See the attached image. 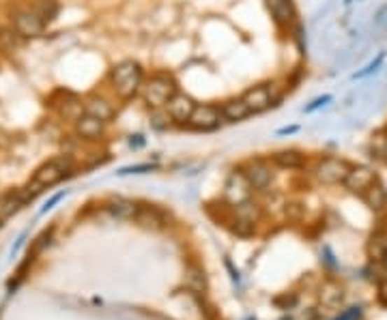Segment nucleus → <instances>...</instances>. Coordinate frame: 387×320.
I'll return each instance as SVG.
<instances>
[{
	"label": "nucleus",
	"instance_id": "aec40b11",
	"mask_svg": "<svg viewBox=\"0 0 387 320\" xmlns=\"http://www.w3.org/2000/svg\"><path fill=\"white\" fill-rule=\"evenodd\" d=\"M366 254L370 258V263L374 265H385L387 263V235L381 230L372 232L368 243H366Z\"/></svg>",
	"mask_w": 387,
	"mask_h": 320
},
{
	"label": "nucleus",
	"instance_id": "bb28decb",
	"mask_svg": "<svg viewBox=\"0 0 387 320\" xmlns=\"http://www.w3.org/2000/svg\"><path fill=\"white\" fill-rule=\"evenodd\" d=\"M155 168H157L155 163H136V166L118 170V177H127V174H146V172H153Z\"/></svg>",
	"mask_w": 387,
	"mask_h": 320
},
{
	"label": "nucleus",
	"instance_id": "7ed1b4c3",
	"mask_svg": "<svg viewBox=\"0 0 387 320\" xmlns=\"http://www.w3.org/2000/svg\"><path fill=\"white\" fill-rule=\"evenodd\" d=\"M73 170V161L69 155H56L52 159H48L45 163H41L35 174L31 177V181H28V185L24 187L28 200H33L37 194H41L43 189L48 187H54L58 185L63 179H67L69 174Z\"/></svg>",
	"mask_w": 387,
	"mask_h": 320
},
{
	"label": "nucleus",
	"instance_id": "5701e85b",
	"mask_svg": "<svg viewBox=\"0 0 387 320\" xmlns=\"http://www.w3.org/2000/svg\"><path fill=\"white\" fill-rule=\"evenodd\" d=\"M31 5L35 7V11L41 15V20L45 24H52L58 17V13H61V5H58V0H33Z\"/></svg>",
	"mask_w": 387,
	"mask_h": 320
},
{
	"label": "nucleus",
	"instance_id": "ddd939ff",
	"mask_svg": "<svg viewBox=\"0 0 387 320\" xmlns=\"http://www.w3.org/2000/svg\"><path fill=\"white\" fill-rule=\"evenodd\" d=\"M108 125L110 123L97 119V116H91V114L82 112L78 119L73 121V133L80 140H84V142H97V140H101L108 133Z\"/></svg>",
	"mask_w": 387,
	"mask_h": 320
},
{
	"label": "nucleus",
	"instance_id": "6e6552de",
	"mask_svg": "<svg viewBox=\"0 0 387 320\" xmlns=\"http://www.w3.org/2000/svg\"><path fill=\"white\" fill-rule=\"evenodd\" d=\"M274 163L272 159L265 157H250L248 161H244L239 166V170L244 172V177L248 179L252 191H267L274 183Z\"/></svg>",
	"mask_w": 387,
	"mask_h": 320
},
{
	"label": "nucleus",
	"instance_id": "7c9ffc66",
	"mask_svg": "<svg viewBox=\"0 0 387 320\" xmlns=\"http://www.w3.org/2000/svg\"><path fill=\"white\" fill-rule=\"evenodd\" d=\"M302 127L300 125H290V127H282V129H278L276 131V136H293V133H297Z\"/></svg>",
	"mask_w": 387,
	"mask_h": 320
},
{
	"label": "nucleus",
	"instance_id": "20e7f679",
	"mask_svg": "<svg viewBox=\"0 0 387 320\" xmlns=\"http://www.w3.org/2000/svg\"><path fill=\"white\" fill-rule=\"evenodd\" d=\"M288 93V86H284L278 80H267V82H258L252 84L241 93V97L246 99V103L250 106L252 114H265L269 110H276L278 106H282L284 97Z\"/></svg>",
	"mask_w": 387,
	"mask_h": 320
},
{
	"label": "nucleus",
	"instance_id": "4468645a",
	"mask_svg": "<svg viewBox=\"0 0 387 320\" xmlns=\"http://www.w3.org/2000/svg\"><path fill=\"white\" fill-rule=\"evenodd\" d=\"M232 217H234V224L237 228H248L252 230L260 219H262V207L260 202H256L252 196L239 205H232ZM234 228V230H237Z\"/></svg>",
	"mask_w": 387,
	"mask_h": 320
},
{
	"label": "nucleus",
	"instance_id": "0eeeda50",
	"mask_svg": "<svg viewBox=\"0 0 387 320\" xmlns=\"http://www.w3.org/2000/svg\"><path fill=\"white\" fill-rule=\"evenodd\" d=\"M11 28L22 39H37L45 33L48 24L41 20L33 5H24L11 13Z\"/></svg>",
	"mask_w": 387,
	"mask_h": 320
},
{
	"label": "nucleus",
	"instance_id": "f257e3e1",
	"mask_svg": "<svg viewBox=\"0 0 387 320\" xmlns=\"http://www.w3.org/2000/svg\"><path fill=\"white\" fill-rule=\"evenodd\" d=\"M144 80H146V69L136 58H121L108 71L110 93L121 103H132L140 99Z\"/></svg>",
	"mask_w": 387,
	"mask_h": 320
},
{
	"label": "nucleus",
	"instance_id": "f3484780",
	"mask_svg": "<svg viewBox=\"0 0 387 320\" xmlns=\"http://www.w3.org/2000/svg\"><path fill=\"white\" fill-rule=\"evenodd\" d=\"M26 202H31L26 196L24 189H9L0 196V224H5L7 219H11Z\"/></svg>",
	"mask_w": 387,
	"mask_h": 320
},
{
	"label": "nucleus",
	"instance_id": "1a4fd4ad",
	"mask_svg": "<svg viewBox=\"0 0 387 320\" xmlns=\"http://www.w3.org/2000/svg\"><path fill=\"white\" fill-rule=\"evenodd\" d=\"M118 101L114 95L108 97L104 93H88L84 99H82V106H84V112L86 114H91V116H97V119L106 121V123H112L116 116H118Z\"/></svg>",
	"mask_w": 387,
	"mask_h": 320
},
{
	"label": "nucleus",
	"instance_id": "a211bd4d",
	"mask_svg": "<svg viewBox=\"0 0 387 320\" xmlns=\"http://www.w3.org/2000/svg\"><path fill=\"white\" fill-rule=\"evenodd\" d=\"M272 163L280 170H304L308 163V157L300 149H282L269 155Z\"/></svg>",
	"mask_w": 387,
	"mask_h": 320
},
{
	"label": "nucleus",
	"instance_id": "dca6fc26",
	"mask_svg": "<svg viewBox=\"0 0 387 320\" xmlns=\"http://www.w3.org/2000/svg\"><path fill=\"white\" fill-rule=\"evenodd\" d=\"M222 112H224L226 125H239V123H246L248 119H252L254 116L250 106L246 103V99L241 95L224 99L222 101Z\"/></svg>",
	"mask_w": 387,
	"mask_h": 320
},
{
	"label": "nucleus",
	"instance_id": "393cba45",
	"mask_svg": "<svg viewBox=\"0 0 387 320\" xmlns=\"http://www.w3.org/2000/svg\"><path fill=\"white\" fill-rule=\"evenodd\" d=\"M383 61H385V54L381 52L372 63H368L362 71H357L355 75H353V80H364V78H368V75H372V73H377L379 71V67L383 65Z\"/></svg>",
	"mask_w": 387,
	"mask_h": 320
},
{
	"label": "nucleus",
	"instance_id": "b1692460",
	"mask_svg": "<svg viewBox=\"0 0 387 320\" xmlns=\"http://www.w3.org/2000/svg\"><path fill=\"white\" fill-rule=\"evenodd\" d=\"M148 125H151V129H155V131L174 129V127H172V121H170V116H168V112H166V108H162V110H148Z\"/></svg>",
	"mask_w": 387,
	"mask_h": 320
},
{
	"label": "nucleus",
	"instance_id": "412c9836",
	"mask_svg": "<svg viewBox=\"0 0 387 320\" xmlns=\"http://www.w3.org/2000/svg\"><path fill=\"white\" fill-rule=\"evenodd\" d=\"M362 200L366 202V207H368L370 211L383 213V211H387V187H385L381 181H377V183L362 196Z\"/></svg>",
	"mask_w": 387,
	"mask_h": 320
},
{
	"label": "nucleus",
	"instance_id": "39448f33",
	"mask_svg": "<svg viewBox=\"0 0 387 320\" xmlns=\"http://www.w3.org/2000/svg\"><path fill=\"white\" fill-rule=\"evenodd\" d=\"M224 125H226V119H224V112H222V101H198L185 131L211 133Z\"/></svg>",
	"mask_w": 387,
	"mask_h": 320
},
{
	"label": "nucleus",
	"instance_id": "c85d7f7f",
	"mask_svg": "<svg viewBox=\"0 0 387 320\" xmlns=\"http://www.w3.org/2000/svg\"><path fill=\"white\" fill-rule=\"evenodd\" d=\"M379 301L387 307V277L379 282Z\"/></svg>",
	"mask_w": 387,
	"mask_h": 320
},
{
	"label": "nucleus",
	"instance_id": "9d476101",
	"mask_svg": "<svg viewBox=\"0 0 387 320\" xmlns=\"http://www.w3.org/2000/svg\"><path fill=\"white\" fill-rule=\"evenodd\" d=\"M196 106H198V101H196L190 93L178 91V93L170 99V103L166 106V112H168L170 121H172V127H174V129H188V123H190V119H192V114H194Z\"/></svg>",
	"mask_w": 387,
	"mask_h": 320
},
{
	"label": "nucleus",
	"instance_id": "6ab92c4d",
	"mask_svg": "<svg viewBox=\"0 0 387 320\" xmlns=\"http://www.w3.org/2000/svg\"><path fill=\"white\" fill-rule=\"evenodd\" d=\"M106 209L116 219H136V215L140 211V207L136 205L134 200H127V198H121V196L110 198L106 202Z\"/></svg>",
	"mask_w": 387,
	"mask_h": 320
},
{
	"label": "nucleus",
	"instance_id": "a878e982",
	"mask_svg": "<svg viewBox=\"0 0 387 320\" xmlns=\"http://www.w3.org/2000/svg\"><path fill=\"white\" fill-rule=\"evenodd\" d=\"M332 101H334V97H332V95H321V97H314L308 106H304V108H302V112H304V114H312V112H316V110L325 108L327 103H332Z\"/></svg>",
	"mask_w": 387,
	"mask_h": 320
},
{
	"label": "nucleus",
	"instance_id": "c756f323",
	"mask_svg": "<svg viewBox=\"0 0 387 320\" xmlns=\"http://www.w3.org/2000/svg\"><path fill=\"white\" fill-rule=\"evenodd\" d=\"M144 142H146L144 136H142V133H136V136L129 138V147H132V149H140V147H144Z\"/></svg>",
	"mask_w": 387,
	"mask_h": 320
},
{
	"label": "nucleus",
	"instance_id": "2eb2a0df",
	"mask_svg": "<svg viewBox=\"0 0 387 320\" xmlns=\"http://www.w3.org/2000/svg\"><path fill=\"white\" fill-rule=\"evenodd\" d=\"M252 194V187L248 183V179L244 177V172L237 168L234 172H230V177L226 179V185H224V198L228 200V205H239V202L248 200Z\"/></svg>",
	"mask_w": 387,
	"mask_h": 320
},
{
	"label": "nucleus",
	"instance_id": "f8f14e48",
	"mask_svg": "<svg viewBox=\"0 0 387 320\" xmlns=\"http://www.w3.org/2000/svg\"><path fill=\"white\" fill-rule=\"evenodd\" d=\"M377 181H379V174H377V170H374L372 166L357 163V166L351 168V172H349L346 181L342 183V187H344L349 194L362 198Z\"/></svg>",
	"mask_w": 387,
	"mask_h": 320
},
{
	"label": "nucleus",
	"instance_id": "2f4dec72",
	"mask_svg": "<svg viewBox=\"0 0 387 320\" xmlns=\"http://www.w3.org/2000/svg\"><path fill=\"white\" fill-rule=\"evenodd\" d=\"M63 196H65V191H63V194H56V196H54V198H52V200L48 202V205L43 207V211H41V213H45V211H50V209H52V207L56 205V202H58V200H61V198H63Z\"/></svg>",
	"mask_w": 387,
	"mask_h": 320
},
{
	"label": "nucleus",
	"instance_id": "cd10ccee",
	"mask_svg": "<svg viewBox=\"0 0 387 320\" xmlns=\"http://www.w3.org/2000/svg\"><path fill=\"white\" fill-rule=\"evenodd\" d=\"M360 318H362V307H349L334 320H360Z\"/></svg>",
	"mask_w": 387,
	"mask_h": 320
},
{
	"label": "nucleus",
	"instance_id": "423d86ee",
	"mask_svg": "<svg viewBox=\"0 0 387 320\" xmlns=\"http://www.w3.org/2000/svg\"><path fill=\"white\" fill-rule=\"evenodd\" d=\"M353 163L338 155H325L314 166V179L321 185H342L349 177Z\"/></svg>",
	"mask_w": 387,
	"mask_h": 320
},
{
	"label": "nucleus",
	"instance_id": "4be33fe9",
	"mask_svg": "<svg viewBox=\"0 0 387 320\" xmlns=\"http://www.w3.org/2000/svg\"><path fill=\"white\" fill-rule=\"evenodd\" d=\"M370 157L387 163V129H379L370 138Z\"/></svg>",
	"mask_w": 387,
	"mask_h": 320
},
{
	"label": "nucleus",
	"instance_id": "9b49d317",
	"mask_svg": "<svg viewBox=\"0 0 387 320\" xmlns=\"http://www.w3.org/2000/svg\"><path fill=\"white\" fill-rule=\"evenodd\" d=\"M267 11H269L274 24L280 28L282 33H293V28L300 24V17H297V7L295 0H265Z\"/></svg>",
	"mask_w": 387,
	"mask_h": 320
},
{
	"label": "nucleus",
	"instance_id": "f03ea898",
	"mask_svg": "<svg viewBox=\"0 0 387 320\" xmlns=\"http://www.w3.org/2000/svg\"><path fill=\"white\" fill-rule=\"evenodd\" d=\"M181 91V84L174 71L170 69H153L151 73H146L140 101L144 103L146 110H162L170 103V99Z\"/></svg>",
	"mask_w": 387,
	"mask_h": 320
}]
</instances>
